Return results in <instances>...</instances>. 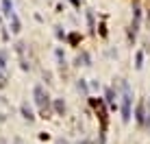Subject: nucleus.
<instances>
[{
	"label": "nucleus",
	"mask_w": 150,
	"mask_h": 144,
	"mask_svg": "<svg viewBox=\"0 0 150 144\" xmlns=\"http://www.w3.org/2000/svg\"><path fill=\"white\" fill-rule=\"evenodd\" d=\"M0 20H2V18H0Z\"/></svg>",
	"instance_id": "obj_13"
},
{
	"label": "nucleus",
	"mask_w": 150,
	"mask_h": 144,
	"mask_svg": "<svg viewBox=\"0 0 150 144\" xmlns=\"http://www.w3.org/2000/svg\"><path fill=\"white\" fill-rule=\"evenodd\" d=\"M33 94H35V103H37V107L41 109V114H46V107H48V96H46L44 87L37 85V87L33 90Z\"/></svg>",
	"instance_id": "obj_1"
},
{
	"label": "nucleus",
	"mask_w": 150,
	"mask_h": 144,
	"mask_svg": "<svg viewBox=\"0 0 150 144\" xmlns=\"http://www.w3.org/2000/svg\"><path fill=\"white\" fill-rule=\"evenodd\" d=\"M0 144H4V142H0Z\"/></svg>",
	"instance_id": "obj_12"
},
{
	"label": "nucleus",
	"mask_w": 150,
	"mask_h": 144,
	"mask_svg": "<svg viewBox=\"0 0 150 144\" xmlns=\"http://www.w3.org/2000/svg\"><path fill=\"white\" fill-rule=\"evenodd\" d=\"M72 2H74V4H76V7H79V4H81V0H72Z\"/></svg>",
	"instance_id": "obj_9"
},
{
	"label": "nucleus",
	"mask_w": 150,
	"mask_h": 144,
	"mask_svg": "<svg viewBox=\"0 0 150 144\" xmlns=\"http://www.w3.org/2000/svg\"><path fill=\"white\" fill-rule=\"evenodd\" d=\"M122 114H124V120H128V116H131V96H124V107H122Z\"/></svg>",
	"instance_id": "obj_2"
},
{
	"label": "nucleus",
	"mask_w": 150,
	"mask_h": 144,
	"mask_svg": "<svg viewBox=\"0 0 150 144\" xmlns=\"http://www.w3.org/2000/svg\"><path fill=\"white\" fill-rule=\"evenodd\" d=\"M54 107H57V111H63V109H65V107H63V103H61V101H57V103H54Z\"/></svg>",
	"instance_id": "obj_8"
},
{
	"label": "nucleus",
	"mask_w": 150,
	"mask_h": 144,
	"mask_svg": "<svg viewBox=\"0 0 150 144\" xmlns=\"http://www.w3.org/2000/svg\"><path fill=\"white\" fill-rule=\"evenodd\" d=\"M20 111H22V116H24V120H28V122H30V120H33V118H35V116H33V111H30V107L26 105V103H24V105H22V107H20Z\"/></svg>",
	"instance_id": "obj_5"
},
{
	"label": "nucleus",
	"mask_w": 150,
	"mask_h": 144,
	"mask_svg": "<svg viewBox=\"0 0 150 144\" xmlns=\"http://www.w3.org/2000/svg\"><path fill=\"white\" fill-rule=\"evenodd\" d=\"M9 20H11V31L13 33H20V29H22V24H20V18L15 13H11L9 15Z\"/></svg>",
	"instance_id": "obj_3"
},
{
	"label": "nucleus",
	"mask_w": 150,
	"mask_h": 144,
	"mask_svg": "<svg viewBox=\"0 0 150 144\" xmlns=\"http://www.w3.org/2000/svg\"><path fill=\"white\" fill-rule=\"evenodd\" d=\"M13 144H20V140H15V142H13Z\"/></svg>",
	"instance_id": "obj_10"
},
{
	"label": "nucleus",
	"mask_w": 150,
	"mask_h": 144,
	"mask_svg": "<svg viewBox=\"0 0 150 144\" xmlns=\"http://www.w3.org/2000/svg\"><path fill=\"white\" fill-rule=\"evenodd\" d=\"M59 144H65V142H59Z\"/></svg>",
	"instance_id": "obj_11"
},
{
	"label": "nucleus",
	"mask_w": 150,
	"mask_h": 144,
	"mask_svg": "<svg viewBox=\"0 0 150 144\" xmlns=\"http://www.w3.org/2000/svg\"><path fill=\"white\" fill-rule=\"evenodd\" d=\"M7 59H9V53H7V50H4V48H0V68H7Z\"/></svg>",
	"instance_id": "obj_6"
},
{
	"label": "nucleus",
	"mask_w": 150,
	"mask_h": 144,
	"mask_svg": "<svg viewBox=\"0 0 150 144\" xmlns=\"http://www.w3.org/2000/svg\"><path fill=\"white\" fill-rule=\"evenodd\" d=\"M7 83H9V79H7V74H4V70L0 68V90H4Z\"/></svg>",
	"instance_id": "obj_7"
},
{
	"label": "nucleus",
	"mask_w": 150,
	"mask_h": 144,
	"mask_svg": "<svg viewBox=\"0 0 150 144\" xmlns=\"http://www.w3.org/2000/svg\"><path fill=\"white\" fill-rule=\"evenodd\" d=\"M0 9H2V13H4V15H7V18H9V15L13 13V2H11V0H2V4H0Z\"/></svg>",
	"instance_id": "obj_4"
}]
</instances>
